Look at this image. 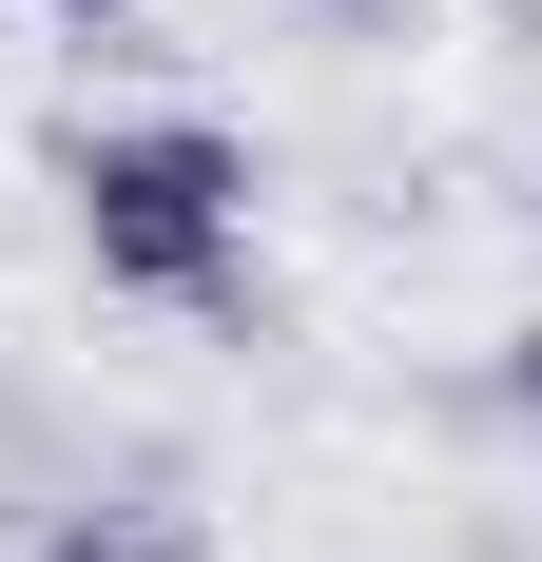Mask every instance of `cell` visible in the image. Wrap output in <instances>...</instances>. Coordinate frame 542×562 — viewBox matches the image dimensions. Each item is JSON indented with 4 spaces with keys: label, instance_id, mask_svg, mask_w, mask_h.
I'll return each mask as SVG.
<instances>
[{
    "label": "cell",
    "instance_id": "6da1fadb",
    "mask_svg": "<svg viewBox=\"0 0 542 562\" xmlns=\"http://www.w3.org/2000/svg\"><path fill=\"white\" fill-rule=\"evenodd\" d=\"M78 252L136 311H233L252 291V136H214V116H116V136H78Z\"/></svg>",
    "mask_w": 542,
    "mask_h": 562
},
{
    "label": "cell",
    "instance_id": "7a4b0ae2",
    "mask_svg": "<svg viewBox=\"0 0 542 562\" xmlns=\"http://www.w3.org/2000/svg\"><path fill=\"white\" fill-rule=\"evenodd\" d=\"M39 562H194V524H174V505H58Z\"/></svg>",
    "mask_w": 542,
    "mask_h": 562
},
{
    "label": "cell",
    "instance_id": "3957f363",
    "mask_svg": "<svg viewBox=\"0 0 542 562\" xmlns=\"http://www.w3.org/2000/svg\"><path fill=\"white\" fill-rule=\"evenodd\" d=\"M504 407H523V427H542V330H523V349H504Z\"/></svg>",
    "mask_w": 542,
    "mask_h": 562
},
{
    "label": "cell",
    "instance_id": "277c9868",
    "mask_svg": "<svg viewBox=\"0 0 542 562\" xmlns=\"http://www.w3.org/2000/svg\"><path fill=\"white\" fill-rule=\"evenodd\" d=\"M58 20H78V40H98V20H136V0H58Z\"/></svg>",
    "mask_w": 542,
    "mask_h": 562
}]
</instances>
